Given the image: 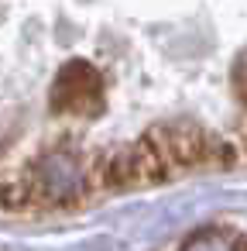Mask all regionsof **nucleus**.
Segmentation results:
<instances>
[{
	"instance_id": "7ed1b4c3",
	"label": "nucleus",
	"mask_w": 247,
	"mask_h": 251,
	"mask_svg": "<svg viewBox=\"0 0 247 251\" xmlns=\"http://www.w3.org/2000/svg\"><path fill=\"white\" fill-rule=\"evenodd\" d=\"M42 206H45V196H42V189L35 186V179L28 172L0 179V213L4 217L31 213V210H42Z\"/></svg>"
},
{
	"instance_id": "f03ea898",
	"label": "nucleus",
	"mask_w": 247,
	"mask_h": 251,
	"mask_svg": "<svg viewBox=\"0 0 247 251\" xmlns=\"http://www.w3.org/2000/svg\"><path fill=\"white\" fill-rule=\"evenodd\" d=\"M48 107L55 114H96L103 107V76L96 66L86 59L66 62L52 83Z\"/></svg>"
},
{
	"instance_id": "f257e3e1",
	"label": "nucleus",
	"mask_w": 247,
	"mask_h": 251,
	"mask_svg": "<svg viewBox=\"0 0 247 251\" xmlns=\"http://www.w3.org/2000/svg\"><path fill=\"white\" fill-rule=\"evenodd\" d=\"M213 134L216 131H209L196 121H161V124H151L141 138L175 172H189V169H209Z\"/></svg>"
}]
</instances>
